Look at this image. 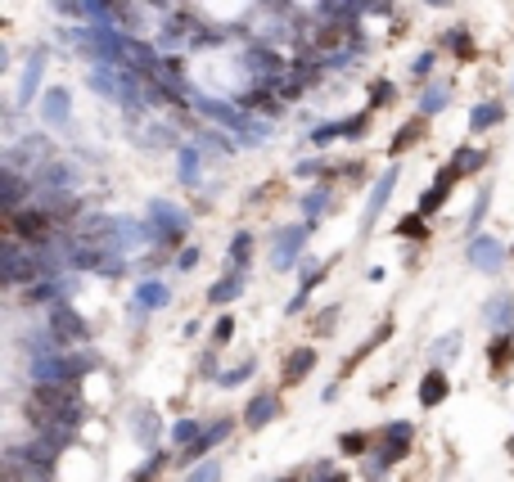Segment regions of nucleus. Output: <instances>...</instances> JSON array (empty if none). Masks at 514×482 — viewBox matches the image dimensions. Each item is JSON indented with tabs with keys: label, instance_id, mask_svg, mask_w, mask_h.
<instances>
[{
	"label": "nucleus",
	"instance_id": "obj_37",
	"mask_svg": "<svg viewBox=\"0 0 514 482\" xmlns=\"http://www.w3.org/2000/svg\"><path fill=\"white\" fill-rule=\"evenodd\" d=\"M334 141H343V122H321V126H312V145H334Z\"/></svg>",
	"mask_w": 514,
	"mask_h": 482
},
{
	"label": "nucleus",
	"instance_id": "obj_14",
	"mask_svg": "<svg viewBox=\"0 0 514 482\" xmlns=\"http://www.w3.org/2000/svg\"><path fill=\"white\" fill-rule=\"evenodd\" d=\"M465 257H469V266H474V270H483V275H496V270H501V261H505V248H501L492 235H469V248H465Z\"/></svg>",
	"mask_w": 514,
	"mask_h": 482
},
{
	"label": "nucleus",
	"instance_id": "obj_27",
	"mask_svg": "<svg viewBox=\"0 0 514 482\" xmlns=\"http://www.w3.org/2000/svg\"><path fill=\"white\" fill-rule=\"evenodd\" d=\"M424 131H428V117H411V122H406V126H402V131L393 135L388 154H393V158H402V154H406L411 145H420V141H424Z\"/></svg>",
	"mask_w": 514,
	"mask_h": 482
},
{
	"label": "nucleus",
	"instance_id": "obj_45",
	"mask_svg": "<svg viewBox=\"0 0 514 482\" xmlns=\"http://www.w3.org/2000/svg\"><path fill=\"white\" fill-rule=\"evenodd\" d=\"M293 172H298V176H316V172H325V163H321V158H307V163H298Z\"/></svg>",
	"mask_w": 514,
	"mask_h": 482
},
{
	"label": "nucleus",
	"instance_id": "obj_20",
	"mask_svg": "<svg viewBox=\"0 0 514 482\" xmlns=\"http://www.w3.org/2000/svg\"><path fill=\"white\" fill-rule=\"evenodd\" d=\"M28 189H37V181H28L19 167H5V176H0V198H5V208H10V213L23 208Z\"/></svg>",
	"mask_w": 514,
	"mask_h": 482
},
{
	"label": "nucleus",
	"instance_id": "obj_42",
	"mask_svg": "<svg viewBox=\"0 0 514 482\" xmlns=\"http://www.w3.org/2000/svg\"><path fill=\"white\" fill-rule=\"evenodd\" d=\"M231 338H235V320H231V316H222V320L212 325V348H226Z\"/></svg>",
	"mask_w": 514,
	"mask_h": 482
},
{
	"label": "nucleus",
	"instance_id": "obj_4",
	"mask_svg": "<svg viewBox=\"0 0 514 482\" xmlns=\"http://www.w3.org/2000/svg\"><path fill=\"white\" fill-rule=\"evenodd\" d=\"M10 235H19L23 244H45L50 235H59V221H54V213L45 208V203H37V208L10 213Z\"/></svg>",
	"mask_w": 514,
	"mask_h": 482
},
{
	"label": "nucleus",
	"instance_id": "obj_44",
	"mask_svg": "<svg viewBox=\"0 0 514 482\" xmlns=\"http://www.w3.org/2000/svg\"><path fill=\"white\" fill-rule=\"evenodd\" d=\"M199 257H203V253H199L194 244H185V248L176 253V261H172V266H176V270H194V266H199Z\"/></svg>",
	"mask_w": 514,
	"mask_h": 482
},
{
	"label": "nucleus",
	"instance_id": "obj_10",
	"mask_svg": "<svg viewBox=\"0 0 514 482\" xmlns=\"http://www.w3.org/2000/svg\"><path fill=\"white\" fill-rule=\"evenodd\" d=\"M0 261H5V285H23V280H37V257L23 253V239L10 235L5 239V253H0Z\"/></svg>",
	"mask_w": 514,
	"mask_h": 482
},
{
	"label": "nucleus",
	"instance_id": "obj_18",
	"mask_svg": "<svg viewBox=\"0 0 514 482\" xmlns=\"http://www.w3.org/2000/svg\"><path fill=\"white\" fill-rule=\"evenodd\" d=\"M510 366H514V329L510 333H492V342H487V374L505 379Z\"/></svg>",
	"mask_w": 514,
	"mask_h": 482
},
{
	"label": "nucleus",
	"instance_id": "obj_8",
	"mask_svg": "<svg viewBox=\"0 0 514 482\" xmlns=\"http://www.w3.org/2000/svg\"><path fill=\"white\" fill-rule=\"evenodd\" d=\"M231 433H235V420H231V415H222L216 424H208V429L199 433V442H190V446H181V451H176V464H185V469H190V464H199V460H203L216 442H226Z\"/></svg>",
	"mask_w": 514,
	"mask_h": 482
},
{
	"label": "nucleus",
	"instance_id": "obj_9",
	"mask_svg": "<svg viewBox=\"0 0 514 482\" xmlns=\"http://www.w3.org/2000/svg\"><path fill=\"white\" fill-rule=\"evenodd\" d=\"M37 108H41L45 126H54V131H68V126H72V91H68V86H45Z\"/></svg>",
	"mask_w": 514,
	"mask_h": 482
},
{
	"label": "nucleus",
	"instance_id": "obj_49",
	"mask_svg": "<svg viewBox=\"0 0 514 482\" xmlns=\"http://www.w3.org/2000/svg\"><path fill=\"white\" fill-rule=\"evenodd\" d=\"M510 91H514V86H510Z\"/></svg>",
	"mask_w": 514,
	"mask_h": 482
},
{
	"label": "nucleus",
	"instance_id": "obj_48",
	"mask_svg": "<svg viewBox=\"0 0 514 482\" xmlns=\"http://www.w3.org/2000/svg\"><path fill=\"white\" fill-rule=\"evenodd\" d=\"M510 257H514V244H510Z\"/></svg>",
	"mask_w": 514,
	"mask_h": 482
},
{
	"label": "nucleus",
	"instance_id": "obj_35",
	"mask_svg": "<svg viewBox=\"0 0 514 482\" xmlns=\"http://www.w3.org/2000/svg\"><path fill=\"white\" fill-rule=\"evenodd\" d=\"M199 149H216V158H231V154H235V141H226V135H216V131H203V135H199Z\"/></svg>",
	"mask_w": 514,
	"mask_h": 482
},
{
	"label": "nucleus",
	"instance_id": "obj_17",
	"mask_svg": "<svg viewBox=\"0 0 514 482\" xmlns=\"http://www.w3.org/2000/svg\"><path fill=\"white\" fill-rule=\"evenodd\" d=\"M415 397H420V406H424V410L443 406V401L452 397V379H447V370H437V366H433V370H424V379H420V392H415Z\"/></svg>",
	"mask_w": 514,
	"mask_h": 482
},
{
	"label": "nucleus",
	"instance_id": "obj_47",
	"mask_svg": "<svg viewBox=\"0 0 514 482\" xmlns=\"http://www.w3.org/2000/svg\"><path fill=\"white\" fill-rule=\"evenodd\" d=\"M275 482H303V478H275Z\"/></svg>",
	"mask_w": 514,
	"mask_h": 482
},
{
	"label": "nucleus",
	"instance_id": "obj_43",
	"mask_svg": "<svg viewBox=\"0 0 514 482\" xmlns=\"http://www.w3.org/2000/svg\"><path fill=\"white\" fill-rule=\"evenodd\" d=\"M433 63H437V50H424V54H415L411 73H415V77H428V73H433Z\"/></svg>",
	"mask_w": 514,
	"mask_h": 482
},
{
	"label": "nucleus",
	"instance_id": "obj_39",
	"mask_svg": "<svg viewBox=\"0 0 514 482\" xmlns=\"http://www.w3.org/2000/svg\"><path fill=\"white\" fill-rule=\"evenodd\" d=\"M487 208H492V189H478V203H474V213L465 217V226H469V235H478V226H483V217H487Z\"/></svg>",
	"mask_w": 514,
	"mask_h": 482
},
{
	"label": "nucleus",
	"instance_id": "obj_7",
	"mask_svg": "<svg viewBox=\"0 0 514 482\" xmlns=\"http://www.w3.org/2000/svg\"><path fill=\"white\" fill-rule=\"evenodd\" d=\"M397 181H402V163L384 167V176H379V181H375V189H371V203H365V221H361V235H371V230H375V221L384 217V208H388V198H393Z\"/></svg>",
	"mask_w": 514,
	"mask_h": 482
},
{
	"label": "nucleus",
	"instance_id": "obj_29",
	"mask_svg": "<svg viewBox=\"0 0 514 482\" xmlns=\"http://www.w3.org/2000/svg\"><path fill=\"white\" fill-rule=\"evenodd\" d=\"M131 429H135V442L144 451H159V415H154V410H140Z\"/></svg>",
	"mask_w": 514,
	"mask_h": 482
},
{
	"label": "nucleus",
	"instance_id": "obj_11",
	"mask_svg": "<svg viewBox=\"0 0 514 482\" xmlns=\"http://www.w3.org/2000/svg\"><path fill=\"white\" fill-rule=\"evenodd\" d=\"M379 438H384V442L375 446V455H379L384 464H397V460H406V455H411V442H415V424L397 420V424H388Z\"/></svg>",
	"mask_w": 514,
	"mask_h": 482
},
{
	"label": "nucleus",
	"instance_id": "obj_32",
	"mask_svg": "<svg viewBox=\"0 0 514 482\" xmlns=\"http://www.w3.org/2000/svg\"><path fill=\"white\" fill-rule=\"evenodd\" d=\"M428 217L415 208V213H406V217H397V239H428V226H424Z\"/></svg>",
	"mask_w": 514,
	"mask_h": 482
},
{
	"label": "nucleus",
	"instance_id": "obj_22",
	"mask_svg": "<svg viewBox=\"0 0 514 482\" xmlns=\"http://www.w3.org/2000/svg\"><path fill=\"white\" fill-rule=\"evenodd\" d=\"M483 320L492 325V333H510V329H514V298H510V293H496V298H487V307H483Z\"/></svg>",
	"mask_w": 514,
	"mask_h": 482
},
{
	"label": "nucleus",
	"instance_id": "obj_21",
	"mask_svg": "<svg viewBox=\"0 0 514 482\" xmlns=\"http://www.w3.org/2000/svg\"><path fill=\"white\" fill-rule=\"evenodd\" d=\"M505 122V104L501 100H483L469 108V135H483V131H496Z\"/></svg>",
	"mask_w": 514,
	"mask_h": 482
},
{
	"label": "nucleus",
	"instance_id": "obj_41",
	"mask_svg": "<svg viewBox=\"0 0 514 482\" xmlns=\"http://www.w3.org/2000/svg\"><path fill=\"white\" fill-rule=\"evenodd\" d=\"M393 95H397V82L379 77V82L371 86V108H384V104H393Z\"/></svg>",
	"mask_w": 514,
	"mask_h": 482
},
{
	"label": "nucleus",
	"instance_id": "obj_26",
	"mask_svg": "<svg viewBox=\"0 0 514 482\" xmlns=\"http://www.w3.org/2000/svg\"><path fill=\"white\" fill-rule=\"evenodd\" d=\"M452 104V82H433V86H424V95H420V117H437Z\"/></svg>",
	"mask_w": 514,
	"mask_h": 482
},
{
	"label": "nucleus",
	"instance_id": "obj_40",
	"mask_svg": "<svg viewBox=\"0 0 514 482\" xmlns=\"http://www.w3.org/2000/svg\"><path fill=\"white\" fill-rule=\"evenodd\" d=\"M185 482H222V464H216V460H199Z\"/></svg>",
	"mask_w": 514,
	"mask_h": 482
},
{
	"label": "nucleus",
	"instance_id": "obj_16",
	"mask_svg": "<svg viewBox=\"0 0 514 482\" xmlns=\"http://www.w3.org/2000/svg\"><path fill=\"white\" fill-rule=\"evenodd\" d=\"M244 289H249V270H231V266H226V275H222V280H212L208 302H212V307H226V302L244 298Z\"/></svg>",
	"mask_w": 514,
	"mask_h": 482
},
{
	"label": "nucleus",
	"instance_id": "obj_28",
	"mask_svg": "<svg viewBox=\"0 0 514 482\" xmlns=\"http://www.w3.org/2000/svg\"><path fill=\"white\" fill-rule=\"evenodd\" d=\"M487 163H492V154L478 149V145H461V149L452 154V167H456L461 176H474V172H483Z\"/></svg>",
	"mask_w": 514,
	"mask_h": 482
},
{
	"label": "nucleus",
	"instance_id": "obj_24",
	"mask_svg": "<svg viewBox=\"0 0 514 482\" xmlns=\"http://www.w3.org/2000/svg\"><path fill=\"white\" fill-rule=\"evenodd\" d=\"M316 370V348H293L284 357V383H303Z\"/></svg>",
	"mask_w": 514,
	"mask_h": 482
},
{
	"label": "nucleus",
	"instance_id": "obj_31",
	"mask_svg": "<svg viewBox=\"0 0 514 482\" xmlns=\"http://www.w3.org/2000/svg\"><path fill=\"white\" fill-rule=\"evenodd\" d=\"M339 451L356 460V455H371V451H375V442H371V433L352 429V433H343V438H339Z\"/></svg>",
	"mask_w": 514,
	"mask_h": 482
},
{
	"label": "nucleus",
	"instance_id": "obj_3",
	"mask_svg": "<svg viewBox=\"0 0 514 482\" xmlns=\"http://www.w3.org/2000/svg\"><path fill=\"white\" fill-rule=\"evenodd\" d=\"M50 338L59 342V348H86V338H91V325L82 311H72L68 302H54L50 307Z\"/></svg>",
	"mask_w": 514,
	"mask_h": 482
},
{
	"label": "nucleus",
	"instance_id": "obj_15",
	"mask_svg": "<svg viewBox=\"0 0 514 482\" xmlns=\"http://www.w3.org/2000/svg\"><path fill=\"white\" fill-rule=\"evenodd\" d=\"M280 410H284V406H280V397H275V392H257V397L244 406V429H253V433H257V429L275 424V420H280Z\"/></svg>",
	"mask_w": 514,
	"mask_h": 482
},
{
	"label": "nucleus",
	"instance_id": "obj_12",
	"mask_svg": "<svg viewBox=\"0 0 514 482\" xmlns=\"http://www.w3.org/2000/svg\"><path fill=\"white\" fill-rule=\"evenodd\" d=\"M307 266H298V293H293L289 302H284V311L289 316H298L303 307H307V298H312V289L316 285H325V275H330V261H312V257H303Z\"/></svg>",
	"mask_w": 514,
	"mask_h": 482
},
{
	"label": "nucleus",
	"instance_id": "obj_5",
	"mask_svg": "<svg viewBox=\"0 0 514 482\" xmlns=\"http://www.w3.org/2000/svg\"><path fill=\"white\" fill-rule=\"evenodd\" d=\"M240 68H244V73H253V82H266V86H275V82L289 73V63H284L271 45H262V41H249V45L240 50Z\"/></svg>",
	"mask_w": 514,
	"mask_h": 482
},
{
	"label": "nucleus",
	"instance_id": "obj_34",
	"mask_svg": "<svg viewBox=\"0 0 514 482\" xmlns=\"http://www.w3.org/2000/svg\"><path fill=\"white\" fill-rule=\"evenodd\" d=\"M163 464H167V455H163V451H150V460L131 473V482H154V478L163 473Z\"/></svg>",
	"mask_w": 514,
	"mask_h": 482
},
{
	"label": "nucleus",
	"instance_id": "obj_25",
	"mask_svg": "<svg viewBox=\"0 0 514 482\" xmlns=\"http://www.w3.org/2000/svg\"><path fill=\"white\" fill-rule=\"evenodd\" d=\"M176 176H181V185H199V176H203V149L199 145H185L181 154H176Z\"/></svg>",
	"mask_w": 514,
	"mask_h": 482
},
{
	"label": "nucleus",
	"instance_id": "obj_13",
	"mask_svg": "<svg viewBox=\"0 0 514 482\" xmlns=\"http://www.w3.org/2000/svg\"><path fill=\"white\" fill-rule=\"evenodd\" d=\"M45 63H50V45H37L23 63V82H19V108L37 104V91H41V77H45Z\"/></svg>",
	"mask_w": 514,
	"mask_h": 482
},
{
	"label": "nucleus",
	"instance_id": "obj_36",
	"mask_svg": "<svg viewBox=\"0 0 514 482\" xmlns=\"http://www.w3.org/2000/svg\"><path fill=\"white\" fill-rule=\"evenodd\" d=\"M199 433H203V424H194V420H176V424H172V442H176V451L190 446V442H199Z\"/></svg>",
	"mask_w": 514,
	"mask_h": 482
},
{
	"label": "nucleus",
	"instance_id": "obj_33",
	"mask_svg": "<svg viewBox=\"0 0 514 482\" xmlns=\"http://www.w3.org/2000/svg\"><path fill=\"white\" fill-rule=\"evenodd\" d=\"M321 213H330V189H325V185H316L312 194H303V217H307L312 226H316Z\"/></svg>",
	"mask_w": 514,
	"mask_h": 482
},
{
	"label": "nucleus",
	"instance_id": "obj_23",
	"mask_svg": "<svg viewBox=\"0 0 514 482\" xmlns=\"http://www.w3.org/2000/svg\"><path fill=\"white\" fill-rule=\"evenodd\" d=\"M437 45H447V50H452V54H456L461 63H469V59L478 54V45H474V32H469L465 23H456V28H447L443 36H437Z\"/></svg>",
	"mask_w": 514,
	"mask_h": 482
},
{
	"label": "nucleus",
	"instance_id": "obj_30",
	"mask_svg": "<svg viewBox=\"0 0 514 482\" xmlns=\"http://www.w3.org/2000/svg\"><path fill=\"white\" fill-rule=\"evenodd\" d=\"M249 261H253V230H240L231 239V270H249Z\"/></svg>",
	"mask_w": 514,
	"mask_h": 482
},
{
	"label": "nucleus",
	"instance_id": "obj_6",
	"mask_svg": "<svg viewBox=\"0 0 514 482\" xmlns=\"http://www.w3.org/2000/svg\"><path fill=\"white\" fill-rule=\"evenodd\" d=\"M461 181H465V176H461L452 163H443V167H437V176H433V185L420 194V203H415V208H420L424 217H437V213L447 208V198H452V189H456Z\"/></svg>",
	"mask_w": 514,
	"mask_h": 482
},
{
	"label": "nucleus",
	"instance_id": "obj_46",
	"mask_svg": "<svg viewBox=\"0 0 514 482\" xmlns=\"http://www.w3.org/2000/svg\"><path fill=\"white\" fill-rule=\"evenodd\" d=\"M316 482H347V473H334V469H321Z\"/></svg>",
	"mask_w": 514,
	"mask_h": 482
},
{
	"label": "nucleus",
	"instance_id": "obj_38",
	"mask_svg": "<svg viewBox=\"0 0 514 482\" xmlns=\"http://www.w3.org/2000/svg\"><path fill=\"white\" fill-rule=\"evenodd\" d=\"M253 370H257V361H240L235 370H226L216 383H222V388H240V383H249V379H253Z\"/></svg>",
	"mask_w": 514,
	"mask_h": 482
},
{
	"label": "nucleus",
	"instance_id": "obj_1",
	"mask_svg": "<svg viewBox=\"0 0 514 482\" xmlns=\"http://www.w3.org/2000/svg\"><path fill=\"white\" fill-rule=\"evenodd\" d=\"M312 221H298V226H289V230H275V244H271V266L284 275V270H298L303 266V248L312 239Z\"/></svg>",
	"mask_w": 514,
	"mask_h": 482
},
{
	"label": "nucleus",
	"instance_id": "obj_19",
	"mask_svg": "<svg viewBox=\"0 0 514 482\" xmlns=\"http://www.w3.org/2000/svg\"><path fill=\"white\" fill-rule=\"evenodd\" d=\"M172 302V289L163 280H140L135 285V316H150V311H163Z\"/></svg>",
	"mask_w": 514,
	"mask_h": 482
},
{
	"label": "nucleus",
	"instance_id": "obj_2",
	"mask_svg": "<svg viewBox=\"0 0 514 482\" xmlns=\"http://www.w3.org/2000/svg\"><path fill=\"white\" fill-rule=\"evenodd\" d=\"M150 221H154V230H159V248H176L181 239H185V230H190V213L185 208H176V203H167V198H150Z\"/></svg>",
	"mask_w": 514,
	"mask_h": 482
}]
</instances>
